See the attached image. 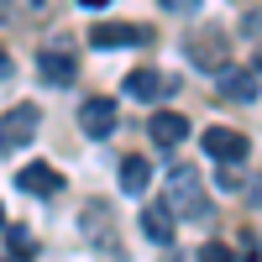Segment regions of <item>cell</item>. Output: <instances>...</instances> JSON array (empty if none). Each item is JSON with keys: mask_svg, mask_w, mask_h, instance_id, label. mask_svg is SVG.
I'll return each mask as SVG.
<instances>
[{"mask_svg": "<svg viewBox=\"0 0 262 262\" xmlns=\"http://www.w3.org/2000/svg\"><path fill=\"white\" fill-rule=\"evenodd\" d=\"M168 210H179L184 221H205V215H210L200 168H173L168 173Z\"/></svg>", "mask_w": 262, "mask_h": 262, "instance_id": "obj_1", "label": "cell"}, {"mask_svg": "<svg viewBox=\"0 0 262 262\" xmlns=\"http://www.w3.org/2000/svg\"><path fill=\"white\" fill-rule=\"evenodd\" d=\"M90 42H95V48H147L152 32L147 27H131V21H95Z\"/></svg>", "mask_w": 262, "mask_h": 262, "instance_id": "obj_2", "label": "cell"}, {"mask_svg": "<svg viewBox=\"0 0 262 262\" xmlns=\"http://www.w3.org/2000/svg\"><path fill=\"white\" fill-rule=\"evenodd\" d=\"M200 147L210 152L215 163H242L247 152H252V142L242 137V131H231V126H210L205 137H200Z\"/></svg>", "mask_w": 262, "mask_h": 262, "instance_id": "obj_3", "label": "cell"}, {"mask_svg": "<svg viewBox=\"0 0 262 262\" xmlns=\"http://www.w3.org/2000/svg\"><path fill=\"white\" fill-rule=\"evenodd\" d=\"M37 126H42V116H37V105H16V111L0 121V152H11V147H27L32 137H37Z\"/></svg>", "mask_w": 262, "mask_h": 262, "instance_id": "obj_4", "label": "cell"}, {"mask_svg": "<svg viewBox=\"0 0 262 262\" xmlns=\"http://www.w3.org/2000/svg\"><path fill=\"white\" fill-rule=\"evenodd\" d=\"M221 100H226V105H252V100H257V63L221 74Z\"/></svg>", "mask_w": 262, "mask_h": 262, "instance_id": "obj_5", "label": "cell"}, {"mask_svg": "<svg viewBox=\"0 0 262 262\" xmlns=\"http://www.w3.org/2000/svg\"><path fill=\"white\" fill-rule=\"evenodd\" d=\"M79 126H84V137H111L116 131V100H84V111H79Z\"/></svg>", "mask_w": 262, "mask_h": 262, "instance_id": "obj_6", "label": "cell"}, {"mask_svg": "<svg viewBox=\"0 0 262 262\" xmlns=\"http://www.w3.org/2000/svg\"><path fill=\"white\" fill-rule=\"evenodd\" d=\"M16 184L27 189V194H37V200H53V194L63 189V179H58V168H48V163H27L16 173Z\"/></svg>", "mask_w": 262, "mask_h": 262, "instance_id": "obj_7", "label": "cell"}, {"mask_svg": "<svg viewBox=\"0 0 262 262\" xmlns=\"http://www.w3.org/2000/svg\"><path fill=\"white\" fill-rule=\"evenodd\" d=\"M126 100H158V95H168L173 90V79L168 74H158V69H137V74H126Z\"/></svg>", "mask_w": 262, "mask_h": 262, "instance_id": "obj_8", "label": "cell"}, {"mask_svg": "<svg viewBox=\"0 0 262 262\" xmlns=\"http://www.w3.org/2000/svg\"><path fill=\"white\" fill-rule=\"evenodd\" d=\"M147 131H152V142H158V147H179V142L189 137V121H184L179 111H158V116L147 121Z\"/></svg>", "mask_w": 262, "mask_h": 262, "instance_id": "obj_9", "label": "cell"}, {"mask_svg": "<svg viewBox=\"0 0 262 262\" xmlns=\"http://www.w3.org/2000/svg\"><path fill=\"white\" fill-rule=\"evenodd\" d=\"M142 231H147V242H158V247L173 242V210H168V200H158V205L142 210Z\"/></svg>", "mask_w": 262, "mask_h": 262, "instance_id": "obj_10", "label": "cell"}, {"mask_svg": "<svg viewBox=\"0 0 262 262\" xmlns=\"http://www.w3.org/2000/svg\"><path fill=\"white\" fill-rule=\"evenodd\" d=\"M37 69H42V79H48V84H74L79 63H74V58H63V53H42V58H37Z\"/></svg>", "mask_w": 262, "mask_h": 262, "instance_id": "obj_11", "label": "cell"}, {"mask_svg": "<svg viewBox=\"0 0 262 262\" xmlns=\"http://www.w3.org/2000/svg\"><path fill=\"white\" fill-rule=\"evenodd\" d=\"M147 184H152L147 158H126V163H121V189H126V194H147Z\"/></svg>", "mask_w": 262, "mask_h": 262, "instance_id": "obj_12", "label": "cell"}, {"mask_svg": "<svg viewBox=\"0 0 262 262\" xmlns=\"http://www.w3.org/2000/svg\"><path fill=\"white\" fill-rule=\"evenodd\" d=\"M53 0H0V21H37L48 16Z\"/></svg>", "mask_w": 262, "mask_h": 262, "instance_id": "obj_13", "label": "cell"}, {"mask_svg": "<svg viewBox=\"0 0 262 262\" xmlns=\"http://www.w3.org/2000/svg\"><path fill=\"white\" fill-rule=\"evenodd\" d=\"M189 53H194V63H200V69H210V74H221V69H226V58H221L226 48H221L215 37H205V42L194 37V42H189Z\"/></svg>", "mask_w": 262, "mask_h": 262, "instance_id": "obj_14", "label": "cell"}, {"mask_svg": "<svg viewBox=\"0 0 262 262\" xmlns=\"http://www.w3.org/2000/svg\"><path fill=\"white\" fill-rule=\"evenodd\" d=\"M0 231L11 236V257H27V262L37 257V236H32L27 226H0Z\"/></svg>", "mask_w": 262, "mask_h": 262, "instance_id": "obj_15", "label": "cell"}, {"mask_svg": "<svg viewBox=\"0 0 262 262\" xmlns=\"http://www.w3.org/2000/svg\"><path fill=\"white\" fill-rule=\"evenodd\" d=\"M200 262H242L226 242H210V247H200Z\"/></svg>", "mask_w": 262, "mask_h": 262, "instance_id": "obj_16", "label": "cell"}, {"mask_svg": "<svg viewBox=\"0 0 262 262\" xmlns=\"http://www.w3.org/2000/svg\"><path fill=\"white\" fill-rule=\"evenodd\" d=\"M0 79H11V53L0 48Z\"/></svg>", "mask_w": 262, "mask_h": 262, "instance_id": "obj_17", "label": "cell"}, {"mask_svg": "<svg viewBox=\"0 0 262 262\" xmlns=\"http://www.w3.org/2000/svg\"><path fill=\"white\" fill-rule=\"evenodd\" d=\"M0 262H27V257H0Z\"/></svg>", "mask_w": 262, "mask_h": 262, "instance_id": "obj_18", "label": "cell"}, {"mask_svg": "<svg viewBox=\"0 0 262 262\" xmlns=\"http://www.w3.org/2000/svg\"><path fill=\"white\" fill-rule=\"evenodd\" d=\"M0 226H6V210H0Z\"/></svg>", "mask_w": 262, "mask_h": 262, "instance_id": "obj_19", "label": "cell"}]
</instances>
